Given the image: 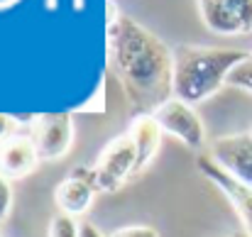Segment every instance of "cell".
I'll return each mask as SVG.
<instances>
[{
    "label": "cell",
    "mask_w": 252,
    "mask_h": 237,
    "mask_svg": "<svg viewBox=\"0 0 252 237\" xmlns=\"http://www.w3.org/2000/svg\"><path fill=\"white\" fill-rule=\"evenodd\" d=\"M105 59L137 113H155L174 98V49L135 17L108 5Z\"/></svg>",
    "instance_id": "cell-1"
},
{
    "label": "cell",
    "mask_w": 252,
    "mask_h": 237,
    "mask_svg": "<svg viewBox=\"0 0 252 237\" xmlns=\"http://www.w3.org/2000/svg\"><path fill=\"white\" fill-rule=\"evenodd\" d=\"M248 54V49L208 44H184L174 49V98L189 105L213 98Z\"/></svg>",
    "instance_id": "cell-2"
},
{
    "label": "cell",
    "mask_w": 252,
    "mask_h": 237,
    "mask_svg": "<svg viewBox=\"0 0 252 237\" xmlns=\"http://www.w3.org/2000/svg\"><path fill=\"white\" fill-rule=\"evenodd\" d=\"M135 166H137V149H135L132 137L127 132L113 137L100 149V154L93 164L95 188L100 193L118 191L130 176H135Z\"/></svg>",
    "instance_id": "cell-3"
},
{
    "label": "cell",
    "mask_w": 252,
    "mask_h": 237,
    "mask_svg": "<svg viewBox=\"0 0 252 237\" xmlns=\"http://www.w3.org/2000/svg\"><path fill=\"white\" fill-rule=\"evenodd\" d=\"M30 137L42 161H59L69 154L74 145V120L71 113H44L32 118Z\"/></svg>",
    "instance_id": "cell-4"
},
{
    "label": "cell",
    "mask_w": 252,
    "mask_h": 237,
    "mask_svg": "<svg viewBox=\"0 0 252 237\" xmlns=\"http://www.w3.org/2000/svg\"><path fill=\"white\" fill-rule=\"evenodd\" d=\"M201 22L220 37L252 32V0H196Z\"/></svg>",
    "instance_id": "cell-5"
},
{
    "label": "cell",
    "mask_w": 252,
    "mask_h": 237,
    "mask_svg": "<svg viewBox=\"0 0 252 237\" xmlns=\"http://www.w3.org/2000/svg\"><path fill=\"white\" fill-rule=\"evenodd\" d=\"M152 115L159 122L162 132L176 137L189 149H201L206 145V127H203V120L198 118V113L193 110V105H189L179 98H169Z\"/></svg>",
    "instance_id": "cell-6"
},
{
    "label": "cell",
    "mask_w": 252,
    "mask_h": 237,
    "mask_svg": "<svg viewBox=\"0 0 252 237\" xmlns=\"http://www.w3.org/2000/svg\"><path fill=\"white\" fill-rule=\"evenodd\" d=\"M196 166H198V171L228 198V203L233 206V210H235V215L240 218V223H243V233L248 237H252V188L250 186H245V183H240L238 178H233L225 169H220L211 154H201V157L196 159Z\"/></svg>",
    "instance_id": "cell-7"
},
{
    "label": "cell",
    "mask_w": 252,
    "mask_h": 237,
    "mask_svg": "<svg viewBox=\"0 0 252 237\" xmlns=\"http://www.w3.org/2000/svg\"><path fill=\"white\" fill-rule=\"evenodd\" d=\"M213 161L225 169L233 178L252 188V135L250 132H238V135H225L213 140L211 152Z\"/></svg>",
    "instance_id": "cell-8"
},
{
    "label": "cell",
    "mask_w": 252,
    "mask_h": 237,
    "mask_svg": "<svg viewBox=\"0 0 252 237\" xmlns=\"http://www.w3.org/2000/svg\"><path fill=\"white\" fill-rule=\"evenodd\" d=\"M95 193H98V188H95V178H93V166L74 169L54 188V203H57L59 213L76 218V215L88 213V208L93 206Z\"/></svg>",
    "instance_id": "cell-9"
},
{
    "label": "cell",
    "mask_w": 252,
    "mask_h": 237,
    "mask_svg": "<svg viewBox=\"0 0 252 237\" xmlns=\"http://www.w3.org/2000/svg\"><path fill=\"white\" fill-rule=\"evenodd\" d=\"M42 159L37 154V147L30 137V132H12L0 142V174L12 178L30 176Z\"/></svg>",
    "instance_id": "cell-10"
},
{
    "label": "cell",
    "mask_w": 252,
    "mask_h": 237,
    "mask_svg": "<svg viewBox=\"0 0 252 237\" xmlns=\"http://www.w3.org/2000/svg\"><path fill=\"white\" fill-rule=\"evenodd\" d=\"M127 135L132 137L135 149H137V166H135V176H137L152 164V159L157 157L164 132H162V127H159V122L155 120L152 113H137L130 122Z\"/></svg>",
    "instance_id": "cell-11"
},
{
    "label": "cell",
    "mask_w": 252,
    "mask_h": 237,
    "mask_svg": "<svg viewBox=\"0 0 252 237\" xmlns=\"http://www.w3.org/2000/svg\"><path fill=\"white\" fill-rule=\"evenodd\" d=\"M228 86L240 88V90H248V93L252 95V52L248 54V59H245V61H240V64L230 71V76H228Z\"/></svg>",
    "instance_id": "cell-12"
},
{
    "label": "cell",
    "mask_w": 252,
    "mask_h": 237,
    "mask_svg": "<svg viewBox=\"0 0 252 237\" xmlns=\"http://www.w3.org/2000/svg\"><path fill=\"white\" fill-rule=\"evenodd\" d=\"M49 237H79V223L71 215L57 213L49 220Z\"/></svg>",
    "instance_id": "cell-13"
},
{
    "label": "cell",
    "mask_w": 252,
    "mask_h": 237,
    "mask_svg": "<svg viewBox=\"0 0 252 237\" xmlns=\"http://www.w3.org/2000/svg\"><path fill=\"white\" fill-rule=\"evenodd\" d=\"M108 237H159V233L152 225H125L113 230Z\"/></svg>",
    "instance_id": "cell-14"
},
{
    "label": "cell",
    "mask_w": 252,
    "mask_h": 237,
    "mask_svg": "<svg viewBox=\"0 0 252 237\" xmlns=\"http://www.w3.org/2000/svg\"><path fill=\"white\" fill-rule=\"evenodd\" d=\"M12 210V186H10V178L0 174V223L10 215Z\"/></svg>",
    "instance_id": "cell-15"
},
{
    "label": "cell",
    "mask_w": 252,
    "mask_h": 237,
    "mask_svg": "<svg viewBox=\"0 0 252 237\" xmlns=\"http://www.w3.org/2000/svg\"><path fill=\"white\" fill-rule=\"evenodd\" d=\"M15 127H17V125L12 122V118L0 113V142H2L7 135H12V132H15Z\"/></svg>",
    "instance_id": "cell-16"
},
{
    "label": "cell",
    "mask_w": 252,
    "mask_h": 237,
    "mask_svg": "<svg viewBox=\"0 0 252 237\" xmlns=\"http://www.w3.org/2000/svg\"><path fill=\"white\" fill-rule=\"evenodd\" d=\"M79 237H108V235H103L93 223L84 220V223H79Z\"/></svg>",
    "instance_id": "cell-17"
},
{
    "label": "cell",
    "mask_w": 252,
    "mask_h": 237,
    "mask_svg": "<svg viewBox=\"0 0 252 237\" xmlns=\"http://www.w3.org/2000/svg\"><path fill=\"white\" fill-rule=\"evenodd\" d=\"M228 237H248L245 233H233V235H228Z\"/></svg>",
    "instance_id": "cell-18"
},
{
    "label": "cell",
    "mask_w": 252,
    "mask_h": 237,
    "mask_svg": "<svg viewBox=\"0 0 252 237\" xmlns=\"http://www.w3.org/2000/svg\"><path fill=\"white\" fill-rule=\"evenodd\" d=\"M250 135H252V130H250Z\"/></svg>",
    "instance_id": "cell-19"
}]
</instances>
